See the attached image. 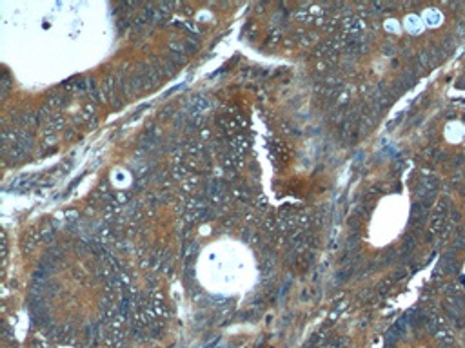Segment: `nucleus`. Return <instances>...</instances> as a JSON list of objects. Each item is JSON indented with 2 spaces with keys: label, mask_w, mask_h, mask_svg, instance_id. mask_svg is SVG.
<instances>
[]
</instances>
